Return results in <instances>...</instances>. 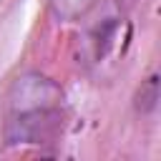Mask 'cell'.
Here are the masks:
<instances>
[{
    "label": "cell",
    "mask_w": 161,
    "mask_h": 161,
    "mask_svg": "<svg viewBox=\"0 0 161 161\" xmlns=\"http://www.w3.org/2000/svg\"><path fill=\"white\" fill-rule=\"evenodd\" d=\"M65 121L63 88L40 70L20 73L5 96L3 138L8 146H45L60 136Z\"/></svg>",
    "instance_id": "cell-1"
},
{
    "label": "cell",
    "mask_w": 161,
    "mask_h": 161,
    "mask_svg": "<svg viewBox=\"0 0 161 161\" xmlns=\"http://www.w3.org/2000/svg\"><path fill=\"white\" fill-rule=\"evenodd\" d=\"M126 45H128V20L121 13H106L96 23L88 25V30L80 40L83 65L88 70L101 73L118 55L123 58Z\"/></svg>",
    "instance_id": "cell-2"
},
{
    "label": "cell",
    "mask_w": 161,
    "mask_h": 161,
    "mask_svg": "<svg viewBox=\"0 0 161 161\" xmlns=\"http://www.w3.org/2000/svg\"><path fill=\"white\" fill-rule=\"evenodd\" d=\"M48 3H50V10L55 13V18H60V20H78L98 0H48Z\"/></svg>",
    "instance_id": "cell-4"
},
{
    "label": "cell",
    "mask_w": 161,
    "mask_h": 161,
    "mask_svg": "<svg viewBox=\"0 0 161 161\" xmlns=\"http://www.w3.org/2000/svg\"><path fill=\"white\" fill-rule=\"evenodd\" d=\"M133 106H136V113H141V116L156 113V108H158V75L156 73H151L146 80H141L136 98H133Z\"/></svg>",
    "instance_id": "cell-3"
}]
</instances>
